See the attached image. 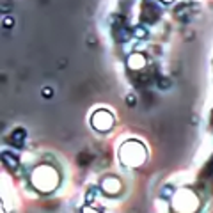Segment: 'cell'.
Wrapping results in <instances>:
<instances>
[{"label":"cell","mask_w":213,"mask_h":213,"mask_svg":"<svg viewBox=\"0 0 213 213\" xmlns=\"http://www.w3.org/2000/svg\"><path fill=\"white\" fill-rule=\"evenodd\" d=\"M163 2H170V0H163Z\"/></svg>","instance_id":"6da1fadb"}]
</instances>
